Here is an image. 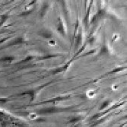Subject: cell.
<instances>
[{
  "label": "cell",
  "instance_id": "6da1fadb",
  "mask_svg": "<svg viewBox=\"0 0 127 127\" xmlns=\"http://www.w3.org/2000/svg\"><path fill=\"white\" fill-rule=\"evenodd\" d=\"M48 43L50 44V46H55L56 45V42L54 40H50Z\"/></svg>",
  "mask_w": 127,
  "mask_h": 127
}]
</instances>
